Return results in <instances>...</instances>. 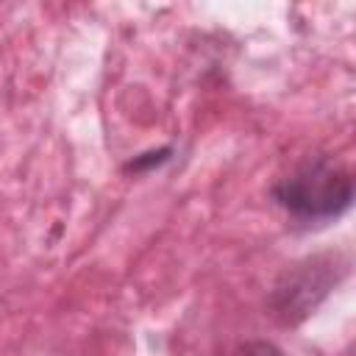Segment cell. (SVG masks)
<instances>
[{
  "instance_id": "6da1fadb",
  "label": "cell",
  "mask_w": 356,
  "mask_h": 356,
  "mask_svg": "<svg viewBox=\"0 0 356 356\" xmlns=\"http://www.w3.org/2000/svg\"><path fill=\"white\" fill-rule=\"evenodd\" d=\"M275 197L295 217H334L350 203V175L323 159L306 161L275 186Z\"/></svg>"
},
{
  "instance_id": "7a4b0ae2",
  "label": "cell",
  "mask_w": 356,
  "mask_h": 356,
  "mask_svg": "<svg viewBox=\"0 0 356 356\" xmlns=\"http://www.w3.org/2000/svg\"><path fill=\"white\" fill-rule=\"evenodd\" d=\"M236 356H284L281 350H275L273 345H264V342H250V345H245Z\"/></svg>"
}]
</instances>
